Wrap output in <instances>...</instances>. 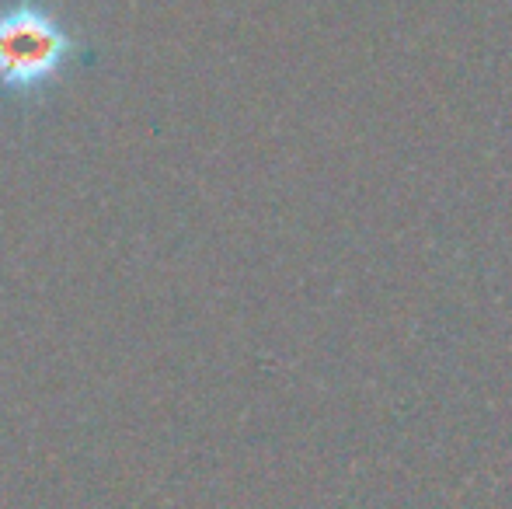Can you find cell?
Instances as JSON below:
<instances>
[{
    "instance_id": "1",
    "label": "cell",
    "mask_w": 512,
    "mask_h": 509,
    "mask_svg": "<svg viewBox=\"0 0 512 509\" xmlns=\"http://www.w3.org/2000/svg\"><path fill=\"white\" fill-rule=\"evenodd\" d=\"M95 46L60 0H0V105L35 112L88 63Z\"/></svg>"
}]
</instances>
